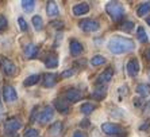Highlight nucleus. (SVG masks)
I'll return each instance as SVG.
<instances>
[{"label": "nucleus", "instance_id": "nucleus-28", "mask_svg": "<svg viewBox=\"0 0 150 137\" xmlns=\"http://www.w3.org/2000/svg\"><path fill=\"white\" fill-rule=\"evenodd\" d=\"M120 30H123V31H126V32H130V31H133V28H134V23L133 22H125V23H122L120 24Z\"/></svg>", "mask_w": 150, "mask_h": 137}, {"label": "nucleus", "instance_id": "nucleus-6", "mask_svg": "<svg viewBox=\"0 0 150 137\" xmlns=\"http://www.w3.org/2000/svg\"><path fill=\"white\" fill-rule=\"evenodd\" d=\"M3 98L6 102H14L18 99V94L14 86L11 85H4L3 86Z\"/></svg>", "mask_w": 150, "mask_h": 137}, {"label": "nucleus", "instance_id": "nucleus-27", "mask_svg": "<svg viewBox=\"0 0 150 137\" xmlns=\"http://www.w3.org/2000/svg\"><path fill=\"white\" fill-rule=\"evenodd\" d=\"M91 63L93 66H100V65H104L105 63V58L103 55H95L93 58L91 59Z\"/></svg>", "mask_w": 150, "mask_h": 137}, {"label": "nucleus", "instance_id": "nucleus-12", "mask_svg": "<svg viewBox=\"0 0 150 137\" xmlns=\"http://www.w3.org/2000/svg\"><path fill=\"white\" fill-rule=\"evenodd\" d=\"M53 105H54V108H56L57 110H58L59 113H67L68 110H69V106H68V101H65V99H54V102H53Z\"/></svg>", "mask_w": 150, "mask_h": 137}, {"label": "nucleus", "instance_id": "nucleus-21", "mask_svg": "<svg viewBox=\"0 0 150 137\" xmlns=\"http://www.w3.org/2000/svg\"><path fill=\"white\" fill-rule=\"evenodd\" d=\"M61 130H62V122H59V121H57V122L52 124L49 128V133L52 134V136H58L59 133H61Z\"/></svg>", "mask_w": 150, "mask_h": 137}, {"label": "nucleus", "instance_id": "nucleus-40", "mask_svg": "<svg viewBox=\"0 0 150 137\" xmlns=\"http://www.w3.org/2000/svg\"><path fill=\"white\" fill-rule=\"evenodd\" d=\"M146 23L150 26V16H149V17H146Z\"/></svg>", "mask_w": 150, "mask_h": 137}, {"label": "nucleus", "instance_id": "nucleus-11", "mask_svg": "<svg viewBox=\"0 0 150 137\" xmlns=\"http://www.w3.org/2000/svg\"><path fill=\"white\" fill-rule=\"evenodd\" d=\"M72 11H73V14L76 15V16H80V15L87 14L88 11H89V4H87V3H79V4H76V6H73Z\"/></svg>", "mask_w": 150, "mask_h": 137}, {"label": "nucleus", "instance_id": "nucleus-23", "mask_svg": "<svg viewBox=\"0 0 150 137\" xmlns=\"http://www.w3.org/2000/svg\"><path fill=\"white\" fill-rule=\"evenodd\" d=\"M95 109H96V106H95L93 103H89V102L83 103V105H81V108H80L81 113H84V114H89V113H92V112H93Z\"/></svg>", "mask_w": 150, "mask_h": 137}, {"label": "nucleus", "instance_id": "nucleus-9", "mask_svg": "<svg viewBox=\"0 0 150 137\" xmlns=\"http://www.w3.org/2000/svg\"><path fill=\"white\" fill-rule=\"evenodd\" d=\"M101 129H103V132H104L105 134H118L122 132V129L118 127V125H115V124H111V122H104L103 125H101Z\"/></svg>", "mask_w": 150, "mask_h": 137}, {"label": "nucleus", "instance_id": "nucleus-20", "mask_svg": "<svg viewBox=\"0 0 150 137\" xmlns=\"http://www.w3.org/2000/svg\"><path fill=\"white\" fill-rule=\"evenodd\" d=\"M150 12V1H146V3H142L138 7V10H137V15L138 16H145V15H147Z\"/></svg>", "mask_w": 150, "mask_h": 137}, {"label": "nucleus", "instance_id": "nucleus-26", "mask_svg": "<svg viewBox=\"0 0 150 137\" xmlns=\"http://www.w3.org/2000/svg\"><path fill=\"white\" fill-rule=\"evenodd\" d=\"M137 36H138L139 42H142V43H146V42L149 41V39H147L146 31L143 30V27H138V30H137Z\"/></svg>", "mask_w": 150, "mask_h": 137}, {"label": "nucleus", "instance_id": "nucleus-32", "mask_svg": "<svg viewBox=\"0 0 150 137\" xmlns=\"http://www.w3.org/2000/svg\"><path fill=\"white\" fill-rule=\"evenodd\" d=\"M25 137H38V130L37 129H27L25 133Z\"/></svg>", "mask_w": 150, "mask_h": 137}, {"label": "nucleus", "instance_id": "nucleus-14", "mask_svg": "<svg viewBox=\"0 0 150 137\" xmlns=\"http://www.w3.org/2000/svg\"><path fill=\"white\" fill-rule=\"evenodd\" d=\"M56 83H57V75L56 74L47 73V74L43 75V86H45V87H53Z\"/></svg>", "mask_w": 150, "mask_h": 137}, {"label": "nucleus", "instance_id": "nucleus-41", "mask_svg": "<svg viewBox=\"0 0 150 137\" xmlns=\"http://www.w3.org/2000/svg\"><path fill=\"white\" fill-rule=\"evenodd\" d=\"M149 79H150V70H149Z\"/></svg>", "mask_w": 150, "mask_h": 137}, {"label": "nucleus", "instance_id": "nucleus-33", "mask_svg": "<svg viewBox=\"0 0 150 137\" xmlns=\"http://www.w3.org/2000/svg\"><path fill=\"white\" fill-rule=\"evenodd\" d=\"M96 92H98V93H93V94H92V97H93V98H96V99H103V98L105 97V92L99 93V90H96Z\"/></svg>", "mask_w": 150, "mask_h": 137}, {"label": "nucleus", "instance_id": "nucleus-18", "mask_svg": "<svg viewBox=\"0 0 150 137\" xmlns=\"http://www.w3.org/2000/svg\"><path fill=\"white\" fill-rule=\"evenodd\" d=\"M46 11H47V15L52 17L57 16L58 15V6H57V3H54V1H49L47 3V6H46Z\"/></svg>", "mask_w": 150, "mask_h": 137}, {"label": "nucleus", "instance_id": "nucleus-16", "mask_svg": "<svg viewBox=\"0 0 150 137\" xmlns=\"http://www.w3.org/2000/svg\"><path fill=\"white\" fill-rule=\"evenodd\" d=\"M83 52V45L79 43L77 41H72L70 42V54L73 57H79Z\"/></svg>", "mask_w": 150, "mask_h": 137}, {"label": "nucleus", "instance_id": "nucleus-2", "mask_svg": "<svg viewBox=\"0 0 150 137\" xmlns=\"http://www.w3.org/2000/svg\"><path fill=\"white\" fill-rule=\"evenodd\" d=\"M105 11H107V14L110 15V17H111L114 22H119L123 17V14H125L123 6L116 3V1H110V3H107Z\"/></svg>", "mask_w": 150, "mask_h": 137}, {"label": "nucleus", "instance_id": "nucleus-24", "mask_svg": "<svg viewBox=\"0 0 150 137\" xmlns=\"http://www.w3.org/2000/svg\"><path fill=\"white\" fill-rule=\"evenodd\" d=\"M22 7H23V10L26 12H31L35 7V1L34 0H23L22 1Z\"/></svg>", "mask_w": 150, "mask_h": 137}, {"label": "nucleus", "instance_id": "nucleus-5", "mask_svg": "<svg viewBox=\"0 0 150 137\" xmlns=\"http://www.w3.org/2000/svg\"><path fill=\"white\" fill-rule=\"evenodd\" d=\"M79 26L81 27V30L87 31V32H95V31H98L99 27H100V24H99L98 20H93V19H84L79 23Z\"/></svg>", "mask_w": 150, "mask_h": 137}, {"label": "nucleus", "instance_id": "nucleus-37", "mask_svg": "<svg viewBox=\"0 0 150 137\" xmlns=\"http://www.w3.org/2000/svg\"><path fill=\"white\" fill-rule=\"evenodd\" d=\"M145 57H146V59H149L150 61V50H147V51L145 52Z\"/></svg>", "mask_w": 150, "mask_h": 137}, {"label": "nucleus", "instance_id": "nucleus-19", "mask_svg": "<svg viewBox=\"0 0 150 137\" xmlns=\"http://www.w3.org/2000/svg\"><path fill=\"white\" fill-rule=\"evenodd\" d=\"M135 92L139 94L141 97H146L150 94V86L147 83H139V85L137 86Z\"/></svg>", "mask_w": 150, "mask_h": 137}, {"label": "nucleus", "instance_id": "nucleus-10", "mask_svg": "<svg viewBox=\"0 0 150 137\" xmlns=\"http://www.w3.org/2000/svg\"><path fill=\"white\" fill-rule=\"evenodd\" d=\"M112 75H114V68H112V67L105 68L104 71L99 75L98 82L99 83H107V82H110V81H111V78H112Z\"/></svg>", "mask_w": 150, "mask_h": 137}, {"label": "nucleus", "instance_id": "nucleus-39", "mask_svg": "<svg viewBox=\"0 0 150 137\" xmlns=\"http://www.w3.org/2000/svg\"><path fill=\"white\" fill-rule=\"evenodd\" d=\"M3 113V105H1V98H0V116Z\"/></svg>", "mask_w": 150, "mask_h": 137}, {"label": "nucleus", "instance_id": "nucleus-8", "mask_svg": "<svg viewBox=\"0 0 150 137\" xmlns=\"http://www.w3.org/2000/svg\"><path fill=\"white\" fill-rule=\"evenodd\" d=\"M126 68H127V73H129L130 77H135L137 74L139 73V62H138V59H135V58L130 59V61L127 62Z\"/></svg>", "mask_w": 150, "mask_h": 137}, {"label": "nucleus", "instance_id": "nucleus-15", "mask_svg": "<svg viewBox=\"0 0 150 137\" xmlns=\"http://www.w3.org/2000/svg\"><path fill=\"white\" fill-rule=\"evenodd\" d=\"M81 98V92L76 89H70L67 92V99L69 102H77Z\"/></svg>", "mask_w": 150, "mask_h": 137}, {"label": "nucleus", "instance_id": "nucleus-13", "mask_svg": "<svg viewBox=\"0 0 150 137\" xmlns=\"http://www.w3.org/2000/svg\"><path fill=\"white\" fill-rule=\"evenodd\" d=\"M23 52H25V57L27 59L35 58V55L38 54V46H35V45H33V43H30V45H27L25 47Z\"/></svg>", "mask_w": 150, "mask_h": 137}, {"label": "nucleus", "instance_id": "nucleus-4", "mask_svg": "<svg viewBox=\"0 0 150 137\" xmlns=\"http://www.w3.org/2000/svg\"><path fill=\"white\" fill-rule=\"evenodd\" d=\"M21 128H22V122H21L19 118H16V117L8 118V120L4 122V129H6V132H7V136L15 133V132L19 130Z\"/></svg>", "mask_w": 150, "mask_h": 137}, {"label": "nucleus", "instance_id": "nucleus-7", "mask_svg": "<svg viewBox=\"0 0 150 137\" xmlns=\"http://www.w3.org/2000/svg\"><path fill=\"white\" fill-rule=\"evenodd\" d=\"M53 116H54V113H53V109L50 106H46L45 109H43L41 113H39V117H38L39 124H42V125L47 124L53 118Z\"/></svg>", "mask_w": 150, "mask_h": 137}, {"label": "nucleus", "instance_id": "nucleus-31", "mask_svg": "<svg viewBox=\"0 0 150 137\" xmlns=\"http://www.w3.org/2000/svg\"><path fill=\"white\" fill-rule=\"evenodd\" d=\"M18 23H19V27H21V30L22 31H27V22L23 19V17H19L18 19Z\"/></svg>", "mask_w": 150, "mask_h": 137}, {"label": "nucleus", "instance_id": "nucleus-22", "mask_svg": "<svg viewBox=\"0 0 150 137\" xmlns=\"http://www.w3.org/2000/svg\"><path fill=\"white\" fill-rule=\"evenodd\" d=\"M39 79H41V77H39L38 74H33V75L27 77V78L25 79L23 85H25L26 87H28V86H33V85H35V83H38Z\"/></svg>", "mask_w": 150, "mask_h": 137}, {"label": "nucleus", "instance_id": "nucleus-3", "mask_svg": "<svg viewBox=\"0 0 150 137\" xmlns=\"http://www.w3.org/2000/svg\"><path fill=\"white\" fill-rule=\"evenodd\" d=\"M0 68L3 70V73L8 77H15L18 74V67L12 61L7 58V57H0Z\"/></svg>", "mask_w": 150, "mask_h": 137}, {"label": "nucleus", "instance_id": "nucleus-1", "mask_svg": "<svg viewBox=\"0 0 150 137\" xmlns=\"http://www.w3.org/2000/svg\"><path fill=\"white\" fill-rule=\"evenodd\" d=\"M108 48L110 51L114 54H126L129 51H133L135 48V43L129 38H122V36H114L111 41L108 42Z\"/></svg>", "mask_w": 150, "mask_h": 137}, {"label": "nucleus", "instance_id": "nucleus-35", "mask_svg": "<svg viewBox=\"0 0 150 137\" xmlns=\"http://www.w3.org/2000/svg\"><path fill=\"white\" fill-rule=\"evenodd\" d=\"M73 137H87V136H85V133L80 132V130H76V132L73 133Z\"/></svg>", "mask_w": 150, "mask_h": 137}, {"label": "nucleus", "instance_id": "nucleus-25", "mask_svg": "<svg viewBox=\"0 0 150 137\" xmlns=\"http://www.w3.org/2000/svg\"><path fill=\"white\" fill-rule=\"evenodd\" d=\"M33 24H34V27L37 31H41L43 28V20H42V17L39 15L33 16Z\"/></svg>", "mask_w": 150, "mask_h": 137}, {"label": "nucleus", "instance_id": "nucleus-17", "mask_svg": "<svg viewBox=\"0 0 150 137\" xmlns=\"http://www.w3.org/2000/svg\"><path fill=\"white\" fill-rule=\"evenodd\" d=\"M45 65H46V67H49V68L57 67V66H58V58H57V55L56 54L47 55L45 59Z\"/></svg>", "mask_w": 150, "mask_h": 137}, {"label": "nucleus", "instance_id": "nucleus-29", "mask_svg": "<svg viewBox=\"0 0 150 137\" xmlns=\"http://www.w3.org/2000/svg\"><path fill=\"white\" fill-rule=\"evenodd\" d=\"M8 27V22H7V17L4 16V15L0 14V32L4 31L6 28Z\"/></svg>", "mask_w": 150, "mask_h": 137}, {"label": "nucleus", "instance_id": "nucleus-34", "mask_svg": "<svg viewBox=\"0 0 150 137\" xmlns=\"http://www.w3.org/2000/svg\"><path fill=\"white\" fill-rule=\"evenodd\" d=\"M72 74H73V70L70 68V70H67V71H64L62 74H61V77H62V78H67V77H70Z\"/></svg>", "mask_w": 150, "mask_h": 137}, {"label": "nucleus", "instance_id": "nucleus-36", "mask_svg": "<svg viewBox=\"0 0 150 137\" xmlns=\"http://www.w3.org/2000/svg\"><path fill=\"white\" fill-rule=\"evenodd\" d=\"M149 127H150V122H149V121H146V122H145V125H142V127H141V129H142V130H146Z\"/></svg>", "mask_w": 150, "mask_h": 137}, {"label": "nucleus", "instance_id": "nucleus-30", "mask_svg": "<svg viewBox=\"0 0 150 137\" xmlns=\"http://www.w3.org/2000/svg\"><path fill=\"white\" fill-rule=\"evenodd\" d=\"M49 26H52L53 28H56V30H61V28L65 27V23L62 20H54V22H50Z\"/></svg>", "mask_w": 150, "mask_h": 137}, {"label": "nucleus", "instance_id": "nucleus-38", "mask_svg": "<svg viewBox=\"0 0 150 137\" xmlns=\"http://www.w3.org/2000/svg\"><path fill=\"white\" fill-rule=\"evenodd\" d=\"M81 127H83V128L88 127V121H87V120H84V121H83V124H81Z\"/></svg>", "mask_w": 150, "mask_h": 137}]
</instances>
